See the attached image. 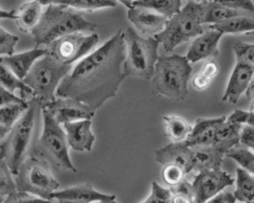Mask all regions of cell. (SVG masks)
I'll list each match as a JSON object with an SVG mask.
<instances>
[{"mask_svg": "<svg viewBox=\"0 0 254 203\" xmlns=\"http://www.w3.org/2000/svg\"><path fill=\"white\" fill-rule=\"evenodd\" d=\"M125 32L118 31L100 48L80 60L63 79L58 98L75 99L95 111L117 96L125 71Z\"/></svg>", "mask_w": 254, "mask_h": 203, "instance_id": "cell-1", "label": "cell"}, {"mask_svg": "<svg viewBox=\"0 0 254 203\" xmlns=\"http://www.w3.org/2000/svg\"><path fill=\"white\" fill-rule=\"evenodd\" d=\"M97 25L87 21L80 13L69 10V7L52 4L43 11L38 25L31 33L36 45L49 46L62 37L76 33H90Z\"/></svg>", "mask_w": 254, "mask_h": 203, "instance_id": "cell-2", "label": "cell"}, {"mask_svg": "<svg viewBox=\"0 0 254 203\" xmlns=\"http://www.w3.org/2000/svg\"><path fill=\"white\" fill-rule=\"evenodd\" d=\"M191 72V63L186 56H161L151 79L152 89L161 97L183 101L189 95L188 84Z\"/></svg>", "mask_w": 254, "mask_h": 203, "instance_id": "cell-3", "label": "cell"}, {"mask_svg": "<svg viewBox=\"0 0 254 203\" xmlns=\"http://www.w3.org/2000/svg\"><path fill=\"white\" fill-rule=\"evenodd\" d=\"M203 8V3L188 1L178 14L169 18L165 29L156 36L166 52H171L179 45L195 39L205 32Z\"/></svg>", "mask_w": 254, "mask_h": 203, "instance_id": "cell-4", "label": "cell"}, {"mask_svg": "<svg viewBox=\"0 0 254 203\" xmlns=\"http://www.w3.org/2000/svg\"><path fill=\"white\" fill-rule=\"evenodd\" d=\"M71 65H66L47 53L36 62L28 77L23 81L33 90V99L42 107L57 97V90L69 71Z\"/></svg>", "mask_w": 254, "mask_h": 203, "instance_id": "cell-5", "label": "cell"}, {"mask_svg": "<svg viewBox=\"0 0 254 203\" xmlns=\"http://www.w3.org/2000/svg\"><path fill=\"white\" fill-rule=\"evenodd\" d=\"M125 44L126 75L151 80L160 58L158 54L160 42L156 37L146 38L129 27L125 32Z\"/></svg>", "mask_w": 254, "mask_h": 203, "instance_id": "cell-6", "label": "cell"}, {"mask_svg": "<svg viewBox=\"0 0 254 203\" xmlns=\"http://www.w3.org/2000/svg\"><path fill=\"white\" fill-rule=\"evenodd\" d=\"M36 104H38L36 101L30 104L28 111L16 123L10 133L1 140V159L6 162L15 176L26 159L25 155L35 126Z\"/></svg>", "mask_w": 254, "mask_h": 203, "instance_id": "cell-7", "label": "cell"}, {"mask_svg": "<svg viewBox=\"0 0 254 203\" xmlns=\"http://www.w3.org/2000/svg\"><path fill=\"white\" fill-rule=\"evenodd\" d=\"M17 190L51 200V196L59 188L48 163L37 158H26L15 176Z\"/></svg>", "mask_w": 254, "mask_h": 203, "instance_id": "cell-8", "label": "cell"}, {"mask_svg": "<svg viewBox=\"0 0 254 203\" xmlns=\"http://www.w3.org/2000/svg\"><path fill=\"white\" fill-rule=\"evenodd\" d=\"M42 132L39 138L40 149L51 157L57 167L76 172L68 152L65 130L45 108H42Z\"/></svg>", "mask_w": 254, "mask_h": 203, "instance_id": "cell-9", "label": "cell"}, {"mask_svg": "<svg viewBox=\"0 0 254 203\" xmlns=\"http://www.w3.org/2000/svg\"><path fill=\"white\" fill-rule=\"evenodd\" d=\"M99 36L95 33H76L62 37L47 46L48 53L66 65L87 57L95 51Z\"/></svg>", "mask_w": 254, "mask_h": 203, "instance_id": "cell-10", "label": "cell"}, {"mask_svg": "<svg viewBox=\"0 0 254 203\" xmlns=\"http://www.w3.org/2000/svg\"><path fill=\"white\" fill-rule=\"evenodd\" d=\"M235 182L229 173L222 169L197 172L191 182L195 203H205L219 195Z\"/></svg>", "mask_w": 254, "mask_h": 203, "instance_id": "cell-11", "label": "cell"}, {"mask_svg": "<svg viewBox=\"0 0 254 203\" xmlns=\"http://www.w3.org/2000/svg\"><path fill=\"white\" fill-rule=\"evenodd\" d=\"M188 148V173L221 169L224 157L231 150L229 146L222 144Z\"/></svg>", "mask_w": 254, "mask_h": 203, "instance_id": "cell-12", "label": "cell"}, {"mask_svg": "<svg viewBox=\"0 0 254 203\" xmlns=\"http://www.w3.org/2000/svg\"><path fill=\"white\" fill-rule=\"evenodd\" d=\"M42 108L47 109L60 125L92 119L96 112L82 102L68 98H58Z\"/></svg>", "mask_w": 254, "mask_h": 203, "instance_id": "cell-13", "label": "cell"}, {"mask_svg": "<svg viewBox=\"0 0 254 203\" xmlns=\"http://www.w3.org/2000/svg\"><path fill=\"white\" fill-rule=\"evenodd\" d=\"M127 18L141 36L156 37L165 29L168 18L142 6H133L127 12Z\"/></svg>", "mask_w": 254, "mask_h": 203, "instance_id": "cell-14", "label": "cell"}, {"mask_svg": "<svg viewBox=\"0 0 254 203\" xmlns=\"http://www.w3.org/2000/svg\"><path fill=\"white\" fill-rule=\"evenodd\" d=\"M254 76V68L248 64L237 61L226 86L222 101L237 104L241 97L248 91Z\"/></svg>", "mask_w": 254, "mask_h": 203, "instance_id": "cell-15", "label": "cell"}, {"mask_svg": "<svg viewBox=\"0 0 254 203\" xmlns=\"http://www.w3.org/2000/svg\"><path fill=\"white\" fill-rule=\"evenodd\" d=\"M223 34L216 30L208 29L202 35L193 39L190 44L186 58L193 64L204 59L216 58L219 56V44L222 39Z\"/></svg>", "mask_w": 254, "mask_h": 203, "instance_id": "cell-16", "label": "cell"}, {"mask_svg": "<svg viewBox=\"0 0 254 203\" xmlns=\"http://www.w3.org/2000/svg\"><path fill=\"white\" fill-rule=\"evenodd\" d=\"M69 148L77 152L92 151L96 136L92 131V119L72 122L63 125Z\"/></svg>", "mask_w": 254, "mask_h": 203, "instance_id": "cell-17", "label": "cell"}, {"mask_svg": "<svg viewBox=\"0 0 254 203\" xmlns=\"http://www.w3.org/2000/svg\"><path fill=\"white\" fill-rule=\"evenodd\" d=\"M116 199L115 195L104 194L95 190L90 184H79L62 191H56L51 196V200L65 201L71 203H92L104 200Z\"/></svg>", "mask_w": 254, "mask_h": 203, "instance_id": "cell-18", "label": "cell"}, {"mask_svg": "<svg viewBox=\"0 0 254 203\" xmlns=\"http://www.w3.org/2000/svg\"><path fill=\"white\" fill-rule=\"evenodd\" d=\"M48 53L47 48H35L31 51H26L19 53H14L8 57H1V64L10 69L13 73L24 80L28 77L29 72L38 60Z\"/></svg>", "mask_w": 254, "mask_h": 203, "instance_id": "cell-19", "label": "cell"}, {"mask_svg": "<svg viewBox=\"0 0 254 203\" xmlns=\"http://www.w3.org/2000/svg\"><path fill=\"white\" fill-rule=\"evenodd\" d=\"M227 116L213 118L199 117L192 127V131L188 140L184 142L189 147L209 146L215 144V136L219 127L226 121Z\"/></svg>", "mask_w": 254, "mask_h": 203, "instance_id": "cell-20", "label": "cell"}, {"mask_svg": "<svg viewBox=\"0 0 254 203\" xmlns=\"http://www.w3.org/2000/svg\"><path fill=\"white\" fill-rule=\"evenodd\" d=\"M42 6L38 0H32L22 4L19 10L16 11L15 21L19 31L23 33H32L34 31L42 17Z\"/></svg>", "mask_w": 254, "mask_h": 203, "instance_id": "cell-21", "label": "cell"}, {"mask_svg": "<svg viewBox=\"0 0 254 203\" xmlns=\"http://www.w3.org/2000/svg\"><path fill=\"white\" fill-rule=\"evenodd\" d=\"M244 15H251V14L239 11V10H234V8L212 1L209 3H204L203 23L204 25L207 24L209 26L213 24H219L231 19V18L238 17V16H244Z\"/></svg>", "mask_w": 254, "mask_h": 203, "instance_id": "cell-22", "label": "cell"}, {"mask_svg": "<svg viewBox=\"0 0 254 203\" xmlns=\"http://www.w3.org/2000/svg\"><path fill=\"white\" fill-rule=\"evenodd\" d=\"M166 135L171 143H184L191 134L192 125L179 115H165L163 117Z\"/></svg>", "mask_w": 254, "mask_h": 203, "instance_id": "cell-23", "label": "cell"}, {"mask_svg": "<svg viewBox=\"0 0 254 203\" xmlns=\"http://www.w3.org/2000/svg\"><path fill=\"white\" fill-rule=\"evenodd\" d=\"M30 104L28 102L21 104H12L0 108V136L1 140L10 133L16 123L28 111Z\"/></svg>", "mask_w": 254, "mask_h": 203, "instance_id": "cell-24", "label": "cell"}, {"mask_svg": "<svg viewBox=\"0 0 254 203\" xmlns=\"http://www.w3.org/2000/svg\"><path fill=\"white\" fill-rule=\"evenodd\" d=\"M208 29H212L221 32L223 35L231 34H246L254 32V16L251 15H244L231 18V19L224 21L219 24L209 25Z\"/></svg>", "mask_w": 254, "mask_h": 203, "instance_id": "cell-25", "label": "cell"}, {"mask_svg": "<svg viewBox=\"0 0 254 203\" xmlns=\"http://www.w3.org/2000/svg\"><path fill=\"white\" fill-rule=\"evenodd\" d=\"M233 195L241 203H254V175L238 168Z\"/></svg>", "mask_w": 254, "mask_h": 203, "instance_id": "cell-26", "label": "cell"}, {"mask_svg": "<svg viewBox=\"0 0 254 203\" xmlns=\"http://www.w3.org/2000/svg\"><path fill=\"white\" fill-rule=\"evenodd\" d=\"M133 6L149 8L169 19L181 11L182 0H138Z\"/></svg>", "mask_w": 254, "mask_h": 203, "instance_id": "cell-27", "label": "cell"}, {"mask_svg": "<svg viewBox=\"0 0 254 203\" xmlns=\"http://www.w3.org/2000/svg\"><path fill=\"white\" fill-rule=\"evenodd\" d=\"M0 83H1V87L10 90L13 94L18 90L22 92L23 95L33 97V90L25 84V82L18 78L15 73H13L2 64L0 66Z\"/></svg>", "mask_w": 254, "mask_h": 203, "instance_id": "cell-28", "label": "cell"}, {"mask_svg": "<svg viewBox=\"0 0 254 203\" xmlns=\"http://www.w3.org/2000/svg\"><path fill=\"white\" fill-rule=\"evenodd\" d=\"M220 72V66L214 60L207 62L203 68L192 79V86L195 90H205L211 85L212 81Z\"/></svg>", "mask_w": 254, "mask_h": 203, "instance_id": "cell-29", "label": "cell"}, {"mask_svg": "<svg viewBox=\"0 0 254 203\" xmlns=\"http://www.w3.org/2000/svg\"><path fill=\"white\" fill-rule=\"evenodd\" d=\"M60 5L75 8L77 11L94 12L107 7H115L116 0H62Z\"/></svg>", "mask_w": 254, "mask_h": 203, "instance_id": "cell-30", "label": "cell"}, {"mask_svg": "<svg viewBox=\"0 0 254 203\" xmlns=\"http://www.w3.org/2000/svg\"><path fill=\"white\" fill-rule=\"evenodd\" d=\"M226 157L233 159L241 168L254 175V153L243 146H237L227 153Z\"/></svg>", "mask_w": 254, "mask_h": 203, "instance_id": "cell-31", "label": "cell"}, {"mask_svg": "<svg viewBox=\"0 0 254 203\" xmlns=\"http://www.w3.org/2000/svg\"><path fill=\"white\" fill-rule=\"evenodd\" d=\"M13 176L15 175L12 173L11 169L8 168L6 162L1 159V163H0V196H1V200L18 191L16 180Z\"/></svg>", "mask_w": 254, "mask_h": 203, "instance_id": "cell-32", "label": "cell"}, {"mask_svg": "<svg viewBox=\"0 0 254 203\" xmlns=\"http://www.w3.org/2000/svg\"><path fill=\"white\" fill-rule=\"evenodd\" d=\"M186 172L185 170L181 167L179 164L176 163H169L164 165L162 171V177L163 180L170 188H175L179 184L185 180L186 176Z\"/></svg>", "mask_w": 254, "mask_h": 203, "instance_id": "cell-33", "label": "cell"}, {"mask_svg": "<svg viewBox=\"0 0 254 203\" xmlns=\"http://www.w3.org/2000/svg\"><path fill=\"white\" fill-rule=\"evenodd\" d=\"M171 190V203H195L191 183L186 179L181 182L179 186L170 188Z\"/></svg>", "mask_w": 254, "mask_h": 203, "instance_id": "cell-34", "label": "cell"}, {"mask_svg": "<svg viewBox=\"0 0 254 203\" xmlns=\"http://www.w3.org/2000/svg\"><path fill=\"white\" fill-rule=\"evenodd\" d=\"M233 51L237 61L246 63L254 68V43L240 41L235 43Z\"/></svg>", "mask_w": 254, "mask_h": 203, "instance_id": "cell-35", "label": "cell"}, {"mask_svg": "<svg viewBox=\"0 0 254 203\" xmlns=\"http://www.w3.org/2000/svg\"><path fill=\"white\" fill-rule=\"evenodd\" d=\"M18 37L4 30L0 29V53L1 57L12 56L15 52V48L18 43Z\"/></svg>", "mask_w": 254, "mask_h": 203, "instance_id": "cell-36", "label": "cell"}, {"mask_svg": "<svg viewBox=\"0 0 254 203\" xmlns=\"http://www.w3.org/2000/svg\"><path fill=\"white\" fill-rule=\"evenodd\" d=\"M171 195L172 193L170 189H166L153 181L149 197L142 203H171Z\"/></svg>", "mask_w": 254, "mask_h": 203, "instance_id": "cell-37", "label": "cell"}, {"mask_svg": "<svg viewBox=\"0 0 254 203\" xmlns=\"http://www.w3.org/2000/svg\"><path fill=\"white\" fill-rule=\"evenodd\" d=\"M1 203H53V201L34 196L29 193L17 191L12 195L7 196L5 199L1 200Z\"/></svg>", "mask_w": 254, "mask_h": 203, "instance_id": "cell-38", "label": "cell"}, {"mask_svg": "<svg viewBox=\"0 0 254 203\" xmlns=\"http://www.w3.org/2000/svg\"><path fill=\"white\" fill-rule=\"evenodd\" d=\"M227 119L231 123L240 124L242 126L254 127V112L250 111V110L248 111L241 109L234 110L229 116H227Z\"/></svg>", "mask_w": 254, "mask_h": 203, "instance_id": "cell-39", "label": "cell"}, {"mask_svg": "<svg viewBox=\"0 0 254 203\" xmlns=\"http://www.w3.org/2000/svg\"><path fill=\"white\" fill-rule=\"evenodd\" d=\"M214 1L254 16V4L252 0H214Z\"/></svg>", "mask_w": 254, "mask_h": 203, "instance_id": "cell-40", "label": "cell"}, {"mask_svg": "<svg viewBox=\"0 0 254 203\" xmlns=\"http://www.w3.org/2000/svg\"><path fill=\"white\" fill-rule=\"evenodd\" d=\"M240 145L254 153V127L244 126L241 132Z\"/></svg>", "mask_w": 254, "mask_h": 203, "instance_id": "cell-41", "label": "cell"}, {"mask_svg": "<svg viewBox=\"0 0 254 203\" xmlns=\"http://www.w3.org/2000/svg\"><path fill=\"white\" fill-rule=\"evenodd\" d=\"M0 96H1V106L12 105V104H21L26 102L23 98L15 96V94H13V92L3 87L0 88Z\"/></svg>", "mask_w": 254, "mask_h": 203, "instance_id": "cell-42", "label": "cell"}, {"mask_svg": "<svg viewBox=\"0 0 254 203\" xmlns=\"http://www.w3.org/2000/svg\"><path fill=\"white\" fill-rule=\"evenodd\" d=\"M235 201H237V199H235L233 194L229 192H222L219 195H216L205 203H232Z\"/></svg>", "mask_w": 254, "mask_h": 203, "instance_id": "cell-43", "label": "cell"}, {"mask_svg": "<svg viewBox=\"0 0 254 203\" xmlns=\"http://www.w3.org/2000/svg\"><path fill=\"white\" fill-rule=\"evenodd\" d=\"M0 15H1V18H4V19L15 20L16 11H3V10H1V12H0Z\"/></svg>", "mask_w": 254, "mask_h": 203, "instance_id": "cell-44", "label": "cell"}, {"mask_svg": "<svg viewBox=\"0 0 254 203\" xmlns=\"http://www.w3.org/2000/svg\"><path fill=\"white\" fill-rule=\"evenodd\" d=\"M116 1L124 4L129 10V8H131L134 5V3L138 1V0H116Z\"/></svg>", "mask_w": 254, "mask_h": 203, "instance_id": "cell-45", "label": "cell"}, {"mask_svg": "<svg viewBox=\"0 0 254 203\" xmlns=\"http://www.w3.org/2000/svg\"><path fill=\"white\" fill-rule=\"evenodd\" d=\"M38 1L45 6H49L52 4H60L62 0H38Z\"/></svg>", "mask_w": 254, "mask_h": 203, "instance_id": "cell-46", "label": "cell"}, {"mask_svg": "<svg viewBox=\"0 0 254 203\" xmlns=\"http://www.w3.org/2000/svg\"><path fill=\"white\" fill-rule=\"evenodd\" d=\"M246 96L248 97V99H252V98H254V76H253V79H252V82H251V84H250V87H249V89H248V91L246 92Z\"/></svg>", "mask_w": 254, "mask_h": 203, "instance_id": "cell-47", "label": "cell"}, {"mask_svg": "<svg viewBox=\"0 0 254 203\" xmlns=\"http://www.w3.org/2000/svg\"><path fill=\"white\" fill-rule=\"evenodd\" d=\"M188 1H192V2H196V3H209L214 1V0H188Z\"/></svg>", "mask_w": 254, "mask_h": 203, "instance_id": "cell-48", "label": "cell"}, {"mask_svg": "<svg viewBox=\"0 0 254 203\" xmlns=\"http://www.w3.org/2000/svg\"><path fill=\"white\" fill-rule=\"evenodd\" d=\"M96 203H119V202H117V201H116V199H113V200H104V201H98V202H96Z\"/></svg>", "mask_w": 254, "mask_h": 203, "instance_id": "cell-49", "label": "cell"}, {"mask_svg": "<svg viewBox=\"0 0 254 203\" xmlns=\"http://www.w3.org/2000/svg\"><path fill=\"white\" fill-rule=\"evenodd\" d=\"M53 203H71V202H65V201H57V200H53Z\"/></svg>", "mask_w": 254, "mask_h": 203, "instance_id": "cell-50", "label": "cell"}, {"mask_svg": "<svg viewBox=\"0 0 254 203\" xmlns=\"http://www.w3.org/2000/svg\"><path fill=\"white\" fill-rule=\"evenodd\" d=\"M249 35H252V36H254V32H252V33H250Z\"/></svg>", "mask_w": 254, "mask_h": 203, "instance_id": "cell-51", "label": "cell"}, {"mask_svg": "<svg viewBox=\"0 0 254 203\" xmlns=\"http://www.w3.org/2000/svg\"><path fill=\"white\" fill-rule=\"evenodd\" d=\"M252 2H253V4H254V0H252Z\"/></svg>", "mask_w": 254, "mask_h": 203, "instance_id": "cell-52", "label": "cell"}, {"mask_svg": "<svg viewBox=\"0 0 254 203\" xmlns=\"http://www.w3.org/2000/svg\"><path fill=\"white\" fill-rule=\"evenodd\" d=\"M232 203H237V201H235V202H232Z\"/></svg>", "mask_w": 254, "mask_h": 203, "instance_id": "cell-53", "label": "cell"}]
</instances>
